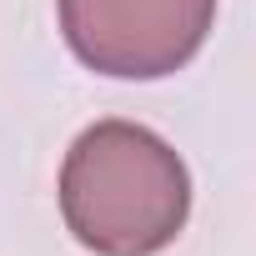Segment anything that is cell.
Here are the masks:
<instances>
[{
  "mask_svg": "<svg viewBox=\"0 0 256 256\" xmlns=\"http://www.w3.org/2000/svg\"><path fill=\"white\" fill-rule=\"evenodd\" d=\"M66 231L96 256H156L191 216V171L141 120H96L60 161Z\"/></svg>",
  "mask_w": 256,
  "mask_h": 256,
  "instance_id": "1",
  "label": "cell"
},
{
  "mask_svg": "<svg viewBox=\"0 0 256 256\" xmlns=\"http://www.w3.org/2000/svg\"><path fill=\"white\" fill-rule=\"evenodd\" d=\"M216 26V0H60L70 56L116 80L181 70Z\"/></svg>",
  "mask_w": 256,
  "mask_h": 256,
  "instance_id": "2",
  "label": "cell"
}]
</instances>
